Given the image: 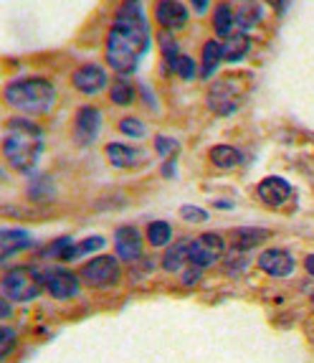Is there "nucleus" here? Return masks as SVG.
<instances>
[{
    "instance_id": "obj_20",
    "label": "nucleus",
    "mask_w": 314,
    "mask_h": 363,
    "mask_svg": "<svg viewBox=\"0 0 314 363\" xmlns=\"http://www.w3.org/2000/svg\"><path fill=\"white\" fill-rule=\"evenodd\" d=\"M251 51V38L246 33H233L223 41V61H241Z\"/></svg>"
},
{
    "instance_id": "obj_7",
    "label": "nucleus",
    "mask_w": 314,
    "mask_h": 363,
    "mask_svg": "<svg viewBox=\"0 0 314 363\" xmlns=\"http://www.w3.org/2000/svg\"><path fill=\"white\" fill-rule=\"evenodd\" d=\"M223 252H226L223 236L203 234L190 242V264L198 267V269H206V267L216 264L223 257Z\"/></svg>"
},
{
    "instance_id": "obj_37",
    "label": "nucleus",
    "mask_w": 314,
    "mask_h": 363,
    "mask_svg": "<svg viewBox=\"0 0 314 363\" xmlns=\"http://www.w3.org/2000/svg\"><path fill=\"white\" fill-rule=\"evenodd\" d=\"M269 3H272V6L277 8V13H281L286 8V3H281V0H269Z\"/></svg>"
},
{
    "instance_id": "obj_16",
    "label": "nucleus",
    "mask_w": 314,
    "mask_h": 363,
    "mask_svg": "<svg viewBox=\"0 0 314 363\" xmlns=\"http://www.w3.org/2000/svg\"><path fill=\"white\" fill-rule=\"evenodd\" d=\"M30 247V236L21 229H3L0 231V259L6 262L11 255L21 252V249Z\"/></svg>"
},
{
    "instance_id": "obj_8",
    "label": "nucleus",
    "mask_w": 314,
    "mask_h": 363,
    "mask_svg": "<svg viewBox=\"0 0 314 363\" xmlns=\"http://www.w3.org/2000/svg\"><path fill=\"white\" fill-rule=\"evenodd\" d=\"M102 130V112L97 107H81L74 122V138L78 145H91Z\"/></svg>"
},
{
    "instance_id": "obj_17",
    "label": "nucleus",
    "mask_w": 314,
    "mask_h": 363,
    "mask_svg": "<svg viewBox=\"0 0 314 363\" xmlns=\"http://www.w3.org/2000/svg\"><path fill=\"white\" fill-rule=\"evenodd\" d=\"M185 262H190V242L182 239V242L173 244V247L165 252L163 257V269L165 272H180Z\"/></svg>"
},
{
    "instance_id": "obj_12",
    "label": "nucleus",
    "mask_w": 314,
    "mask_h": 363,
    "mask_svg": "<svg viewBox=\"0 0 314 363\" xmlns=\"http://www.w3.org/2000/svg\"><path fill=\"white\" fill-rule=\"evenodd\" d=\"M46 290L56 300H69L78 292V277L69 269H49L46 272Z\"/></svg>"
},
{
    "instance_id": "obj_4",
    "label": "nucleus",
    "mask_w": 314,
    "mask_h": 363,
    "mask_svg": "<svg viewBox=\"0 0 314 363\" xmlns=\"http://www.w3.org/2000/svg\"><path fill=\"white\" fill-rule=\"evenodd\" d=\"M3 295L13 303H30L41 295V287H46V272L38 267H13L0 279Z\"/></svg>"
},
{
    "instance_id": "obj_39",
    "label": "nucleus",
    "mask_w": 314,
    "mask_h": 363,
    "mask_svg": "<svg viewBox=\"0 0 314 363\" xmlns=\"http://www.w3.org/2000/svg\"><path fill=\"white\" fill-rule=\"evenodd\" d=\"M8 315H11V308H8V303H3V320H6Z\"/></svg>"
},
{
    "instance_id": "obj_5",
    "label": "nucleus",
    "mask_w": 314,
    "mask_h": 363,
    "mask_svg": "<svg viewBox=\"0 0 314 363\" xmlns=\"http://www.w3.org/2000/svg\"><path fill=\"white\" fill-rule=\"evenodd\" d=\"M243 77H223L213 82L208 89V107L216 115H233L243 102Z\"/></svg>"
},
{
    "instance_id": "obj_9",
    "label": "nucleus",
    "mask_w": 314,
    "mask_h": 363,
    "mask_svg": "<svg viewBox=\"0 0 314 363\" xmlns=\"http://www.w3.org/2000/svg\"><path fill=\"white\" fill-rule=\"evenodd\" d=\"M259 267L266 274H272V277H289L294 272L296 262L284 249H266L259 257Z\"/></svg>"
},
{
    "instance_id": "obj_3",
    "label": "nucleus",
    "mask_w": 314,
    "mask_h": 363,
    "mask_svg": "<svg viewBox=\"0 0 314 363\" xmlns=\"http://www.w3.org/2000/svg\"><path fill=\"white\" fill-rule=\"evenodd\" d=\"M56 89L49 79L41 77H28V79H16L6 86V102L18 112L25 115H46L54 107Z\"/></svg>"
},
{
    "instance_id": "obj_2",
    "label": "nucleus",
    "mask_w": 314,
    "mask_h": 363,
    "mask_svg": "<svg viewBox=\"0 0 314 363\" xmlns=\"http://www.w3.org/2000/svg\"><path fill=\"white\" fill-rule=\"evenodd\" d=\"M43 150V130L36 122L23 117H11L3 135V155L13 170H30L38 163V155Z\"/></svg>"
},
{
    "instance_id": "obj_25",
    "label": "nucleus",
    "mask_w": 314,
    "mask_h": 363,
    "mask_svg": "<svg viewBox=\"0 0 314 363\" xmlns=\"http://www.w3.org/2000/svg\"><path fill=\"white\" fill-rule=\"evenodd\" d=\"M109 97H112V102L115 104H132L134 102V86H132V82L129 79H117L115 84H112V91H109Z\"/></svg>"
},
{
    "instance_id": "obj_27",
    "label": "nucleus",
    "mask_w": 314,
    "mask_h": 363,
    "mask_svg": "<svg viewBox=\"0 0 314 363\" xmlns=\"http://www.w3.org/2000/svg\"><path fill=\"white\" fill-rule=\"evenodd\" d=\"M236 16V26H238V28H243V33H246V28H251V26L256 23V21H259V16H261V11L256 6H248L246 11H238V13H233Z\"/></svg>"
},
{
    "instance_id": "obj_10",
    "label": "nucleus",
    "mask_w": 314,
    "mask_h": 363,
    "mask_svg": "<svg viewBox=\"0 0 314 363\" xmlns=\"http://www.w3.org/2000/svg\"><path fill=\"white\" fill-rule=\"evenodd\" d=\"M256 194H259V199L264 201L266 206L279 208V206H284L286 201H289L291 186L284 181V178L269 176V178H264V181H261L259 186H256Z\"/></svg>"
},
{
    "instance_id": "obj_26",
    "label": "nucleus",
    "mask_w": 314,
    "mask_h": 363,
    "mask_svg": "<svg viewBox=\"0 0 314 363\" xmlns=\"http://www.w3.org/2000/svg\"><path fill=\"white\" fill-rule=\"evenodd\" d=\"M160 49H163V59L173 72L178 69V61H180V49H178L175 38L170 36V33H160Z\"/></svg>"
},
{
    "instance_id": "obj_13",
    "label": "nucleus",
    "mask_w": 314,
    "mask_h": 363,
    "mask_svg": "<svg viewBox=\"0 0 314 363\" xmlns=\"http://www.w3.org/2000/svg\"><path fill=\"white\" fill-rule=\"evenodd\" d=\"M157 23L168 30H178L187 23V8L178 0H160L155 8Z\"/></svg>"
},
{
    "instance_id": "obj_31",
    "label": "nucleus",
    "mask_w": 314,
    "mask_h": 363,
    "mask_svg": "<svg viewBox=\"0 0 314 363\" xmlns=\"http://www.w3.org/2000/svg\"><path fill=\"white\" fill-rule=\"evenodd\" d=\"M175 74H178V77H182V79H193V74H195V64H193V59H190V56L182 54V56H180V61H178Z\"/></svg>"
},
{
    "instance_id": "obj_21",
    "label": "nucleus",
    "mask_w": 314,
    "mask_h": 363,
    "mask_svg": "<svg viewBox=\"0 0 314 363\" xmlns=\"http://www.w3.org/2000/svg\"><path fill=\"white\" fill-rule=\"evenodd\" d=\"M233 26H236L233 8L221 3V6L216 8V13H213V28H216L218 36L228 38V36H233Z\"/></svg>"
},
{
    "instance_id": "obj_36",
    "label": "nucleus",
    "mask_w": 314,
    "mask_h": 363,
    "mask_svg": "<svg viewBox=\"0 0 314 363\" xmlns=\"http://www.w3.org/2000/svg\"><path fill=\"white\" fill-rule=\"evenodd\" d=\"M193 6H195V11H206V6H208V0H193Z\"/></svg>"
},
{
    "instance_id": "obj_18",
    "label": "nucleus",
    "mask_w": 314,
    "mask_h": 363,
    "mask_svg": "<svg viewBox=\"0 0 314 363\" xmlns=\"http://www.w3.org/2000/svg\"><path fill=\"white\" fill-rule=\"evenodd\" d=\"M264 239H269V231L266 229H254V226H243V229H233L231 231V242L233 249H251L256 244H261Z\"/></svg>"
},
{
    "instance_id": "obj_11",
    "label": "nucleus",
    "mask_w": 314,
    "mask_h": 363,
    "mask_svg": "<svg viewBox=\"0 0 314 363\" xmlns=\"http://www.w3.org/2000/svg\"><path fill=\"white\" fill-rule=\"evenodd\" d=\"M74 86L78 91H84V94H97L107 86L109 77H107V69L97 67V64H86V67L76 69L71 77Z\"/></svg>"
},
{
    "instance_id": "obj_34",
    "label": "nucleus",
    "mask_w": 314,
    "mask_h": 363,
    "mask_svg": "<svg viewBox=\"0 0 314 363\" xmlns=\"http://www.w3.org/2000/svg\"><path fill=\"white\" fill-rule=\"evenodd\" d=\"M200 277V269L195 267V269H190V272H182V279H185V285H195Z\"/></svg>"
},
{
    "instance_id": "obj_22",
    "label": "nucleus",
    "mask_w": 314,
    "mask_h": 363,
    "mask_svg": "<svg viewBox=\"0 0 314 363\" xmlns=\"http://www.w3.org/2000/svg\"><path fill=\"white\" fill-rule=\"evenodd\" d=\"M104 239L102 236H89V239H84V242H76L71 244V247L61 255V259L64 262H71V259H78V257H84V255H91V252H99V249H104Z\"/></svg>"
},
{
    "instance_id": "obj_24",
    "label": "nucleus",
    "mask_w": 314,
    "mask_h": 363,
    "mask_svg": "<svg viewBox=\"0 0 314 363\" xmlns=\"http://www.w3.org/2000/svg\"><path fill=\"white\" fill-rule=\"evenodd\" d=\"M170 239H173V229H170L168 221H152L147 226V242L152 247H168Z\"/></svg>"
},
{
    "instance_id": "obj_38",
    "label": "nucleus",
    "mask_w": 314,
    "mask_h": 363,
    "mask_svg": "<svg viewBox=\"0 0 314 363\" xmlns=\"http://www.w3.org/2000/svg\"><path fill=\"white\" fill-rule=\"evenodd\" d=\"M163 173H165V176H173V160H170V163L165 165V170H163Z\"/></svg>"
},
{
    "instance_id": "obj_1",
    "label": "nucleus",
    "mask_w": 314,
    "mask_h": 363,
    "mask_svg": "<svg viewBox=\"0 0 314 363\" xmlns=\"http://www.w3.org/2000/svg\"><path fill=\"white\" fill-rule=\"evenodd\" d=\"M147 43H150V30H147L142 0H124L117 11L115 26L109 28L107 64L122 77L134 72L147 51Z\"/></svg>"
},
{
    "instance_id": "obj_15",
    "label": "nucleus",
    "mask_w": 314,
    "mask_h": 363,
    "mask_svg": "<svg viewBox=\"0 0 314 363\" xmlns=\"http://www.w3.org/2000/svg\"><path fill=\"white\" fill-rule=\"evenodd\" d=\"M107 157L115 168H134V165L145 163V152L137 150V147L122 145V143H109Z\"/></svg>"
},
{
    "instance_id": "obj_14",
    "label": "nucleus",
    "mask_w": 314,
    "mask_h": 363,
    "mask_svg": "<svg viewBox=\"0 0 314 363\" xmlns=\"http://www.w3.org/2000/svg\"><path fill=\"white\" fill-rule=\"evenodd\" d=\"M117 239V255L122 262H137L142 257V234L134 226H122L115 234Z\"/></svg>"
},
{
    "instance_id": "obj_23",
    "label": "nucleus",
    "mask_w": 314,
    "mask_h": 363,
    "mask_svg": "<svg viewBox=\"0 0 314 363\" xmlns=\"http://www.w3.org/2000/svg\"><path fill=\"white\" fill-rule=\"evenodd\" d=\"M221 61H223V46L218 41H206V46H203V69H200L203 77H211Z\"/></svg>"
},
{
    "instance_id": "obj_6",
    "label": "nucleus",
    "mask_w": 314,
    "mask_h": 363,
    "mask_svg": "<svg viewBox=\"0 0 314 363\" xmlns=\"http://www.w3.org/2000/svg\"><path fill=\"white\" fill-rule=\"evenodd\" d=\"M81 279L89 287H112L120 279V262L115 257H94L81 267Z\"/></svg>"
},
{
    "instance_id": "obj_28",
    "label": "nucleus",
    "mask_w": 314,
    "mask_h": 363,
    "mask_svg": "<svg viewBox=\"0 0 314 363\" xmlns=\"http://www.w3.org/2000/svg\"><path fill=\"white\" fill-rule=\"evenodd\" d=\"M120 130L124 135H129V138H142V135H145V125H142V120H137V117H124V120L120 122Z\"/></svg>"
},
{
    "instance_id": "obj_29",
    "label": "nucleus",
    "mask_w": 314,
    "mask_h": 363,
    "mask_svg": "<svg viewBox=\"0 0 314 363\" xmlns=\"http://www.w3.org/2000/svg\"><path fill=\"white\" fill-rule=\"evenodd\" d=\"M13 348H16V333H13L11 328H3L0 330V361H6Z\"/></svg>"
},
{
    "instance_id": "obj_33",
    "label": "nucleus",
    "mask_w": 314,
    "mask_h": 363,
    "mask_svg": "<svg viewBox=\"0 0 314 363\" xmlns=\"http://www.w3.org/2000/svg\"><path fill=\"white\" fill-rule=\"evenodd\" d=\"M226 267H228V272H241V269H246V257H241V249H236V255H231Z\"/></svg>"
},
{
    "instance_id": "obj_19",
    "label": "nucleus",
    "mask_w": 314,
    "mask_h": 363,
    "mask_svg": "<svg viewBox=\"0 0 314 363\" xmlns=\"http://www.w3.org/2000/svg\"><path fill=\"white\" fill-rule=\"evenodd\" d=\"M208 157H211V163L216 165V168H221V170H233V168H238L241 165V152L236 150V147H231V145H216V147H211V152H208Z\"/></svg>"
},
{
    "instance_id": "obj_32",
    "label": "nucleus",
    "mask_w": 314,
    "mask_h": 363,
    "mask_svg": "<svg viewBox=\"0 0 314 363\" xmlns=\"http://www.w3.org/2000/svg\"><path fill=\"white\" fill-rule=\"evenodd\" d=\"M155 150L160 152V155H170V152H175L178 150V140H173V138H160L155 140Z\"/></svg>"
},
{
    "instance_id": "obj_30",
    "label": "nucleus",
    "mask_w": 314,
    "mask_h": 363,
    "mask_svg": "<svg viewBox=\"0 0 314 363\" xmlns=\"http://www.w3.org/2000/svg\"><path fill=\"white\" fill-rule=\"evenodd\" d=\"M180 216L190 224H200V221H208V211L206 208H198V206H182L180 208Z\"/></svg>"
},
{
    "instance_id": "obj_35",
    "label": "nucleus",
    "mask_w": 314,
    "mask_h": 363,
    "mask_svg": "<svg viewBox=\"0 0 314 363\" xmlns=\"http://www.w3.org/2000/svg\"><path fill=\"white\" fill-rule=\"evenodd\" d=\"M304 267H307V272L314 277V255H309L307 259H304Z\"/></svg>"
}]
</instances>
